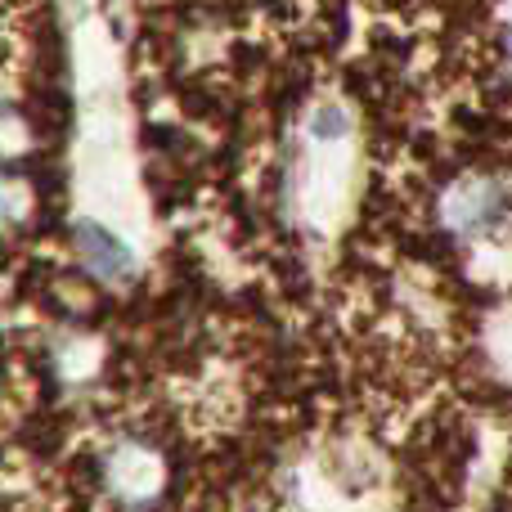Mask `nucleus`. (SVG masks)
I'll use <instances>...</instances> for the list:
<instances>
[{
    "instance_id": "nucleus-1",
    "label": "nucleus",
    "mask_w": 512,
    "mask_h": 512,
    "mask_svg": "<svg viewBox=\"0 0 512 512\" xmlns=\"http://www.w3.org/2000/svg\"><path fill=\"white\" fill-rule=\"evenodd\" d=\"M504 212H508V203L490 180H463L450 203V225L459 234H486L504 221Z\"/></svg>"
},
{
    "instance_id": "nucleus-2",
    "label": "nucleus",
    "mask_w": 512,
    "mask_h": 512,
    "mask_svg": "<svg viewBox=\"0 0 512 512\" xmlns=\"http://www.w3.org/2000/svg\"><path fill=\"white\" fill-rule=\"evenodd\" d=\"M77 239H81V256H86V265L95 274H108V279H113V274L131 270V252H126L113 234L99 230V225H81Z\"/></svg>"
}]
</instances>
